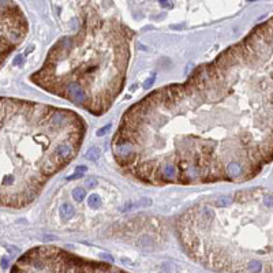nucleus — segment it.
<instances>
[{
	"instance_id": "obj_1",
	"label": "nucleus",
	"mask_w": 273,
	"mask_h": 273,
	"mask_svg": "<svg viewBox=\"0 0 273 273\" xmlns=\"http://www.w3.org/2000/svg\"><path fill=\"white\" fill-rule=\"evenodd\" d=\"M112 153L126 174L153 186L260 174L273 160V62L260 27L184 82L131 105Z\"/></svg>"
},
{
	"instance_id": "obj_2",
	"label": "nucleus",
	"mask_w": 273,
	"mask_h": 273,
	"mask_svg": "<svg viewBox=\"0 0 273 273\" xmlns=\"http://www.w3.org/2000/svg\"><path fill=\"white\" fill-rule=\"evenodd\" d=\"M85 130L70 109L0 97V206L31 204L78 154Z\"/></svg>"
},
{
	"instance_id": "obj_3",
	"label": "nucleus",
	"mask_w": 273,
	"mask_h": 273,
	"mask_svg": "<svg viewBox=\"0 0 273 273\" xmlns=\"http://www.w3.org/2000/svg\"><path fill=\"white\" fill-rule=\"evenodd\" d=\"M131 37L133 31L115 21L89 18L77 34L63 37L51 48L30 79L101 116L124 86Z\"/></svg>"
},
{
	"instance_id": "obj_4",
	"label": "nucleus",
	"mask_w": 273,
	"mask_h": 273,
	"mask_svg": "<svg viewBox=\"0 0 273 273\" xmlns=\"http://www.w3.org/2000/svg\"><path fill=\"white\" fill-rule=\"evenodd\" d=\"M10 273H129L103 261L87 260L57 246H38L19 257Z\"/></svg>"
},
{
	"instance_id": "obj_5",
	"label": "nucleus",
	"mask_w": 273,
	"mask_h": 273,
	"mask_svg": "<svg viewBox=\"0 0 273 273\" xmlns=\"http://www.w3.org/2000/svg\"><path fill=\"white\" fill-rule=\"evenodd\" d=\"M29 30L22 10L11 0H0V67L18 48Z\"/></svg>"
},
{
	"instance_id": "obj_6",
	"label": "nucleus",
	"mask_w": 273,
	"mask_h": 273,
	"mask_svg": "<svg viewBox=\"0 0 273 273\" xmlns=\"http://www.w3.org/2000/svg\"><path fill=\"white\" fill-rule=\"evenodd\" d=\"M60 216H62L64 220H70V218L74 216V208L71 206L70 204H63L60 206Z\"/></svg>"
},
{
	"instance_id": "obj_7",
	"label": "nucleus",
	"mask_w": 273,
	"mask_h": 273,
	"mask_svg": "<svg viewBox=\"0 0 273 273\" xmlns=\"http://www.w3.org/2000/svg\"><path fill=\"white\" fill-rule=\"evenodd\" d=\"M85 197H86V191H85V188L78 187V188H75L74 191H73V198H74L77 202H82V201L85 199Z\"/></svg>"
},
{
	"instance_id": "obj_8",
	"label": "nucleus",
	"mask_w": 273,
	"mask_h": 273,
	"mask_svg": "<svg viewBox=\"0 0 273 273\" xmlns=\"http://www.w3.org/2000/svg\"><path fill=\"white\" fill-rule=\"evenodd\" d=\"M89 205H90V208H93V209H99L100 206H101V198H100L99 194H92V195L89 197Z\"/></svg>"
},
{
	"instance_id": "obj_9",
	"label": "nucleus",
	"mask_w": 273,
	"mask_h": 273,
	"mask_svg": "<svg viewBox=\"0 0 273 273\" xmlns=\"http://www.w3.org/2000/svg\"><path fill=\"white\" fill-rule=\"evenodd\" d=\"M86 171H87V168L85 167V165H79V167L75 168V174L71 175V176H68L67 179L68 180H74V179H77V178H82L83 174H85Z\"/></svg>"
},
{
	"instance_id": "obj_10",
	"label": "nucleus",
	"mask_w": 273,
	"mask_h": 273,
	"mask_svg": "<svg viewBox=\"0 0 273 273\" xmlns=\"http://www.w3.org/2000/svg\"><path fill=\"white\" fill-rule=\"evenodd\" d=\"M86 158L89 160H99L100 158V149L99 148H90V149L86 152Z\"/></svg>"
},
{
	"instance_id": "obj_11",
	"label": "nucleus",
	"mask_w": 273,
	"mask_h": 273,
	"mask_svg": "<svg viewBox=\"0 0 273 273\" xmlns=\"http://www.w3.org/2000/svg\"><path fill=\"white\" fill-rule=\"evenodd\" d=\"M111 124H108V126H105V127H103V129H100L99 131H97V136H103V135H107L108 133H109V130H111Z\"/></svg>"
},
{
	"instance_id": "obj_12",
	"label": "nucleus",
	"mask_w": 273,
	"mask_h": 273,
	"mask_svg": "<svg viewBox=\"0 0 273 273\" xmlns=\"http://www.w3.org/2000/svg\"><path fill=\"white\" fill-rule=\"evenodd\" d=\"M154 77H156V75L153 74V75H152V78H150V79H148V81H146V83H145V86H143V87H145V89H148V87H149L150 85H152V83H153V81H154Z\"/></svg>"
},
{
	"instance_id": "obj_13",
	"label": "nucleus",
	"mask_w": 273,
	"mask_h": 273,
	"mask_svg": "<svg viewBox=\"0 0 273 273\" xmlns=\"http://www.w3.org/2000/svg\"><path fill=\"white\" fill-rule=\"evenodd\" d=\"M158 1H160V3H161V4H162L164 7H171V4L168 3L167 0H158Z\"/></svg>"
},
{
	"instance_id": "obj_14",
	"label": "nucleus",
	"mask_w": 273,
	"mask_h": 273,
	"mask_svg": "<svg viewBox=\"0 0 273 273\" xmlns=\"http://www.w3.org/2000/svg\"><path fill=\"white\" fill-rule=\"evenodd\" d=\"M96 184H97L96 182H89V184H87V186H89V187H93V186H96Z\"/></svg>"
}]
</instances>
